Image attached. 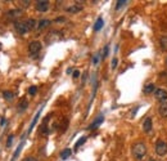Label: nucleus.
<instances>
[{"instance_id":"f257e3e1","label":"nucleus","mask_w":167,"mask_h":161,"mask_svg":"<svg viewBox=\"0 0 167 161\" xmlns=\"http://www.w3.org/2000/svg\"><path fill=\"white\" fill-rule=\"evenodd\" d=\"M131 152H132V156H134L135 160L142 161L145 157V155H147V146L143 142H137V143H135L132 146Z\"/></svg>"},{"instance_id":"f03ea898","label":"nucleus","mask_w":167,"mask_h":161,"mask_svg":"<svg viewBox=\"0 0 167 161\" xmlns=\"http://www.w3.org/2000/svg\"><path fill=\"white\" fill-rule=\"evenodd\" d=\"M156 153L158 156H164L167 153V143L164 141L158 139L156 142Z\"/></svg>"},{"instance_id":"7ed1b4c3","label":"nucleus","mask_w":167,"mask_h":161,"mask_svg":"<svg viewBox=\"0 0 167 161\" xmlns=\"http://www.w3.org/2000/svg\"><path fill=\"white\" fill-rule=\"evenodd\" d=\"M14 29H16V31H17L19 35H24V34H27V32L30 31L27 23H26V22H19V21L14 22Z\"/></svg>"},{"instance_id":"20e7f679","label":"nucleus","mask_w":167,"mask_h":161,"mask_svg":"<svg viewBox=\"0 0 167 161\" xmlns=\"http://www.w3.org/2000/svg\"><path fill=\"white\" fill-rule=\"evenodd\" d=\"M154 97H156V99L159 101L161 103H162V102H167V90L163 89V88H158V89H156V92H154Z\"/></svg>"},{"instance_id":"39448f33","label":"nucleus","mask_w":167,"mask_h":161,"mask_svg":"<svg viewBox=\"0 0 167 161\" xmlns=\"http://www.w3.org/2000/svg\"><path fill=\"white\" fill-rule=\"evenodd\" d=\"M22 16H23V13H22L21 9H12V10H9L7 13V17L9 19H12V21H14V22H17V19L21 18Z\"/></svg>"},{"instance_id":"423d86ee","label":"nucleus","mask_w":167,"mask_h":161,"mask_svg":"<svg viewBox=\"0 0 167 161\" xmlns=\"http://www.w3.org/2000/svg\"><path fill=\"white\" fill-rule=\"evenodd\" d=\"M41 48H43V45H41V43L37 42V40H34V42H31L29 44V52L31 54H37V53L41 50Z\"/></svg>"},{"instance_id":"0eeeda50","label":"nucleus","mask_w":167,"mask_h":161,"mask_svg":"<svg viewBox=\"0 0 167 161\" xmlns=\"http://www.w3.org/2000/svg\"><path fill=\"white\" fill-rule=\"evenodd\" d=\"M36 9L39 12H46L49 9V2L48 0H39L36 2Z\"/></svg>"},{"instance_id":"6e6552de","label":"nucleus","mask_w":167,"mask_h":161,"mask_svg":"<svg viewBox=\"0 0 167 161\" xmlns=\"http://www.w3.org/2000/svg\"><path fill=\"white\" fill-rule=\"evenodd\" d=\"M152 126H153V120L150 116H148L145 120H144V123H143V130L145 133H150L152 131Z\"/></svg>"},{"instance_id":"1a4fd4ad","label":"nucleus","mask_w":167,"mask_h":161,"mask_svg":"<svg viewBox=\"0 0 167 161\" xmlns=\"http://www.w3.org/2000/svg\"><path fill=\"white\" fill-rule=\"evenodd\" d=\"M103 121H104V117H103V116H99L98 119H95L94 121L89 125V128H88V129H89V130H93V129H95V128H98V126H99Z\"/></svg>"},{"instance_id":"9d476101","label":"nucleus","mask_w":167,"mask_h":161,"mask_svg":"<svg viewBox=\"0 0 167 161\" xmlns=\"http://www.w3.org/2000/svg\"><path fill=\"white\" fill-rule=\"evenodd\" d=\"M154 92H156V86H154V84H152V83L145 84L144 88H143L144 94H150V93H154Z\"/></svg>"},{"instance_id":"9b49d317","label":"nucleus","mask_w":167,"mask_h":161,"mask_svg":"<svg viewBox=\"0 0 167 161\" xmlns=\"http://www.w3.org/2000/svg\"><path fill=\"white\" fill-rule=\"evenodd\" d=\"M158 114L162 117H167V102H162L158 107Z\"/></svg>"},{"instance_id":"f8f14e48","label":"nucleus","mask_w":167,"mask_h":161,"mask_svg":"<svg viewBox=\"0 0 167 161\" xmlns=\"http://www.w3.org/2000/svg\"><path fill=\"white\" fill-rule=\"evenodd\" d=\"M27 106H29V101H27L26 98H21L19 99V103H18V111L22 112L27 108Z\"/></svg>"},{"instance_id":"ddd939ff","label":"nucleus","mask_w":167,"mask_h":161,"mask_svg":"<svg viewBox=\"0 0 167 161\" xmlns=\"http://www.w3.org/2000/svg\"><path fill=\"white\" fill-rule=\"evenodd\" d=\"M50 23H51L50 19H41V21H39V23H37V29H39V30H43V29L48 27Z\"/></svg>"},{"instance_id":"4468645a","label":"nucleus","mask_w":167,"mask_h":161,"mask_svg":"<svg viewBox=\"0 0 167 161\" xmlns=\"http://www.w3.org/2000/svg\"><path fill=\"white\" fill-rule=\"evenodd\" d=\"M103 25H104V21H103V18H102V17H99L98 19H96L95 25H94V31H99V30H102Z\"/></svg>"},{"instance_id":"2eb2a0df","label":"nucleus","mask_w":167,"mask_h":161,"mask_svg":"<svg viewBox=\"0 0 167 161\" xmlns=\"http://www.w3.org/2000/svg\"><path fill=\"white\" fill-rule=\"evenodd\" d=\"M26 23H27V26H29V29H30V31L31 30H34L35 27H37V21L36 19H34V18H30V19H27L26 21Z\"/></svg>"},{"instance_id":"dca6fc26","label":"nucleus","mask_w":167,"mask_h":161,"mask_svg":"<svg viewBox=\"0 0 167 161\" xmlns=\"http://www.w3.org/2000/svg\"><path fill=\"white\" fill-rule=\"evenodd\" d=\"M82 10V7L81 5H72V7H68L67 8V12L68 13H78Z\"/></svg>"},{"instance_id":"f3484780","label":"nucleus","mask_w":167,"mask_h":161,"mask_svg":"<svg viewBox=\"0 0 167 161\" xmlns=\"http://www.w3.org/2000/svg\"><path fill=\"white\" fill-rule=\"evenodd\" d=\"M3 97H4V99H7V101H12L13 97H14V93L10 92V90H4V92H3Z\"/></svg>"},{"instance_id":"a211bd4d","label":"nucleus","mask_w":167,"mask_h":161,"mask_svg":"<svg viewBox=\"0 0 167 161\" xmlns=\"http://www.w3.org/2000/svg\"><path fill=\"white\" fill-rule=\"evenodd\" d=\"M23 143H24V142L22 141V142L18 144V147H17V150H16L14 155H13V158H12V161H16V158H17V157H18V155L21 153V151H22V147H23Z\"/></svg>"},{"instance_id":"6ab92c4d","label":"nucleus","mask_w":167,"mask_h":161,"mask_svg":"<svg viewBox=\"0 0 167 161\" xmlns=\"http://www.w3.org/2000/svg\"><path fill=\"white\" fill-rule=\"evenodd\" d=\"M159 45L164 52H167V36H162L159 39Z\"/></svg>"},{"instance_id":"aec40b11","label":"nucleus","mask_w":167,"mask_h":161,"mask_svg":"<svg viewBox=\"0 0 167 161\" xmlns=\"http://www.w3.org/2000/svg\"><path fill=\"white\" fill-rule=\"evenodd\" d=\"M71 153H72L71 150H69V148H66V150H63V151L61 152V157H62L63 160H66V158H68L69 156H71Z\"/></svg>"},{"instance_id":"412c9836","label":"nucleus","mask_w":167,"mask_h":161,"mask_svg":"<svg viewBox=\"0 0 167 161\" xmlns=\"http://www.w3.org/2000/svg\"><path fill=\"white\" fill-rule=\"evenodd\" d=\"M40 114H41V110L36 114V116L34 117V120H32V123H31V125H30V129H29V133H31L32 131V129H34V126H35V124L37 123V120H39V116H40Z\"/></svg>"},{"instance_id":"4be33fe9","label":"nucleus","mask_w":167,"mask_h":161,"mask_svg":"<svg viewBox=\"0 0 167 161\" xmlns=\"http://www.w3.org/2000/svg\"><path fill=\"white\" fill-rule=\"evenodd\" d=\"M85 142H86V137H82V138H80V139L76 142V144H75V150H77L78 147H80V146H82V144L85 143Z\"/></svg>"},{"instance_id":"5701e85b","label":"nucleus","mask_w":167,"mask_h":161,"mask_svg":"<svg viewBox=\"0 0 167 161\" xmlns=\"http://www.w3.org/2000/svg\"><path fill=\"white\" fill-rule=\"evenodd\" d=\"M127 4V0H118L117 4H116V10H118L120 8H122L123 5H126Z\"/></svg>"},{"instance_id":"b1692460","label":"nucleus","mask_w":167,"mask_h":161,"mask_svg":"<svg viewBox=\"0 0 167 161\" xmlns=\"http://www.w3.org/2000/svg\"><path fill=\"white\" fill-rule=\"evenodd\" d=\"M36 92H37V86H30L29 88V94L30 96H35Z\"/></svg>"},{"instance_id":"393cba45","label":"nucleus","mask_w":167,"mask_h":161,"mask_svg":"<svg viewBox=\"0 0 167 161\" xmlns=\"http://www.w3.org/2000/svg\"><path fill=\"white\" fill-rule=\"evenodd\" d=\"M99 59H100V53H98V54H95L94 56V58H93V64H98V62H99Z\"/></svg>"},{"instance_id":"a878e982","label":"nucleus","mask_w":167,"mask_h":161,"mask_svg":"<svg viewBox=\"0 0 167 161\" xmlns=\"http://www.w3.org/2000/svg\"><path fill=\"white\" fill-rule=\"evenodd\" d=\"M13 138H14V136H13V134H10V136L8 137V141H7V148H9V147L12 146V142H13Z\"/></svg>"},{"instance_id":"bb28decb","label":"nucleus","mask_w":167,"mask_h":161,"mask_svg":"<svg viewBox=\"0 0 167 161\" xmlns=\"http://www.w3.org/2000/svg\"><path fill=\"white\" fill-rule=\"evenodd\" d=\"M108 52H109V45H105L104 49H103V54H102V58H105L108 56Z\"/></svg>"},{"instance_id":"cd10ccee","label":"nucleus","mask_w":167,"mask_h":161,"mask_svg":"<svg viewBox=\"0 0 167 161\" xmlns=\"http://www.w3.org/2000/svg\"><path fill=\"white\" fill-rule=\"evenodd\" d=\"M117 63H118V59L115 57V58L112 59V70H115L116 67H117Z\"/></svg>"},{"instance_id":"c85d7f7f","label":"nucleus","mask_w":167,"mask_h":161,"mask_svg":"<svg viewBox=\"0 0 167 161\" xmlns=\"http://www.w3.org/2000/svg\"><path fill=\"white\" fill-rule=\"evenodd\" d=\"M72 77H73V79H78V77H80V71H77V70H76V71H73Z\"/></svg>"},{"instance_id":"c756f323","label":"nucleus","mask_w":167,"mask_h":161,"mask_svg":"<svg viewBox=\"0 0 167 161\" xmlns=\"http://www.w3.org/2000/svg\"><path fill=\"white\" fill-rule=\"evenodd\" d=\"M30 3H31L30 0H24V2H21V4H22L23 7H29V5H30Z\"/></svg>"},{"instance_id":"7c9ffc66","label":"nucleus","mask_w":167,"mask_h":161,"mask_svg":"<svg viewBox=\"0 0 167 161\" xmlns=\"http://www.w3.org/2000/svg\"><path fill=\"white\" fill-rule=\"evenodd\" d=\"M64 21H66L64 17H59V18H55L54 19V22H64Z\"/></svg>"},{"instance_id":"2f4dec72","label":"nucleus","mask_w":167,"mask_h":161,"mask_svg":"<svg viewBox=\"0 0 167 161\" xmlns=\"http://www.w3.org/2000/svg\"><path fill=\"white\" fill-rule=\"evenodd\" d=\"M23 161H37L35 157H27V158H24Z\"/></svg>"},{"instance_id":"473e14b6","label":"nucleus","mask_w":167,"mask_h":161,"mask_svg":"<svg viewBox=\"0 0 167 161\" xmlns=\"http://www.w3.org/2000/svg\"><path fill=\"white\" fill-rule=\"evenodd\" d=\"M5 124V119L4 117H2V119H0V126H3Z\"/></svg>"},{"instance_id":"72a5a7b5","label":"nucleus","mask_w":167,"mask_h":161,"mask_svg":"<svg viewBox=\"0 0 167 161\" xmlns=\"http://www.w3.org/2000/svg\"><path fill=\"white\" fill-rule=\"evenodd\" d=\"M86 77H88V72H85V74H84V76H82V83H85Z\"/></svg>"},{"instance_id":"f704fd0d","label":"nucleus","mask_w":167,"mask_h":161,"mask_svg":"<svg viewBox=\"0 0 167 161\" xmlns=\"http://www.w3.org/2000/svg\"><path fill=\"white\" fill-rule=\"evenodd\" d=\"M166 64H167V58H166Z\"/></svg>"}]
</instances>
